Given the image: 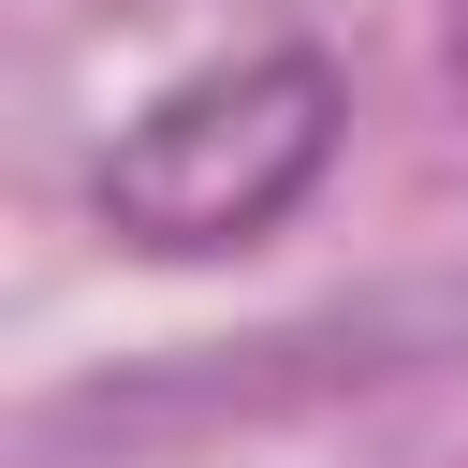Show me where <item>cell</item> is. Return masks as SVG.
I'll list each match as a JSON object with an SVG mask.
<instances>
[{"mask_svg": "<svg viewBox=\"0 0 468 468\" xmlns=\"http://www.w3.org/2000/svg\"><path fill=\"white\" fill-rule=\"evenodd\" d=\"M336 132H351V73L322 44H249V58L176 73L161 102H132L88 205L146 263H219V249H263L336 176Z\"/></svg>", "mask_w": 468, "mask_h": 468, "instance_id": "1", "label": "cell"}]
</instances>
